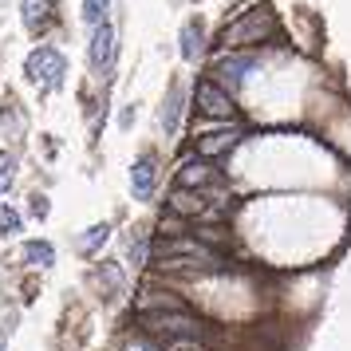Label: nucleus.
<instances>
[{
  "label": "nucleus",
  "instance_id": "obj_19",
  "mask_svg": "<svg viewBox=\"0 0 351 351\" xmlns=\"http://www.w3.org/2000/svg\"><path fill=\"white\" fill-rule=\"evenodd\" d=\"M107 237H111V225H91V233H83V237H80V249H83V253H95Z\"/></svg>",
  "mask_w": 351,
  "mask_h": 351
},
{
  "label": "nucleus",
  "instance_id": "obj_16",
  "mask_svg": "<svg viewBox=\"0 0 351 351\" xmlns=\"http://www.w3.org/2000/svg\"><path fill=\"white\" fill-rule=\"evenodd\" d=\"M111 4L114 0H83V20L87 24H107V12H111Z\"/></svg>",
  "mask_w": 351,
  "mask_h": 351
},
{
  "label": "nucleus",
  "instance_id": "obj_22",
  "mask_svg": "<svg viewBox=\"0 0 351 351\" xmlns=\"http://www.w3.org/2000/svg\"><path fill=\"white\" fill-rule=\"evenodd\" d=\"M127 351H162V348H154V343H146V339H130V343H127Z\"/></svg>",
  "mask_w": 351,
  "mask_h": 351
},
{
  "label": "nucleus",
  "instance_id": "obj_18",
  "mask_svg": "<svg viewBox=\"0 0 351 351\" xmlns=\"http://www.w3.org/2000/svg\"><path fill=\"white\" fill-rule=\"evenodd\" d=\"M162 351H209L206 339H190V335H174V339H158Z\"/></svg>",
  "mask_w": 351,
  "mask_h": 351
},
{
  "label": "nucleus",
  "instance_id": "obj_4",
  "mask_svg": "<svg viewBox=\"0 0 351 351\" xmlns=\"http://www.w3.org/2000/svg\"><path fill=\"white\" fill-rule=\"evenodd\" d=\"M197 111L209 114V119H225V123H233V119H237V103L225 95L213 80H202L197 83Z\"/></svg>",
  "mask_w": 351,
  "mask_h": 351
},
{
  "label": "nucleus",
  "instance_id": "obj_7",
  "mask_svg": "<svg viewBox=\"0 0 351 351\" xmlns=\"http://www.w3.org/2000/svg\"><path fill=\"white\" fill-rule=\"evenodd\" d=\"M237 143H241V130H237V127H225V130H209V134H197L193 150H197L202 158H221L225 150H233Z\"/></svg>",
  "mask_w": 351,
  "mask_h": 351
},
{
  "label": "nucleus",
  "instance_id": "obj_12",
  "mask_svg": "<svg viewBox=\"0 0 351 351\" xmlns=\"http://www.w3.org/2000/svg\"><path fill=\"white\" fill-rule=\"evenodd\" d=\"M206 209V197L193 190H178L174 197H170V213H182V217H193V213H202Z\"/></svg>",
  "mask_w": 351,
  "mask_h": 351
},
{
  "label": "nucleus",
  "instance_id": "obj_9",
  "mask_svg": "<svg viewBox=\"0 0 351 351\" xmlns=\"http://www.w3.org/2000/svg\"><path fill=\"white\" fill-rule=\"evenodd\" d=\"M154 178H158V170H154V154H143V158L130 166V186H134V197H150V190H154Z\"/></svg>",
  "mask_w": 351,
  "mask_h": 351
},
{
  "label": "nucleus",
  "instance_id": "obj_5",
  "mask_svg": "<svg viewBox=\"0 0 351 351\" xmlns=\"http://www.w3.org/2000/svg\"><path fill=\"white\" fill-rule=\"evenodd\" d=\"M150 256H193V261H213L206 241H193V237H154L150 241Z\"/></svg>",
  "mask_w": 351,
  "mask_h": 351
},
{
  "label": "nucleus",
  "instance_id": "obj_13",
  "mask_svg": "<svg viewBox=\"0 0 351 351\" xmlns=\"http://www.w3.org/2000/svg\"><path fill=\"white\" fill-rule=\"evenodd\" d=\"M20 261H28V265H36V269H44V265H51V261H56V249H51L48 241H24Z\"/></svg>",
  "mask_w": 351,
  "mask_h": 351
},
{
  "label": "nucleus",
  "instance_id": "obj_10",
  "mask_svg": "<svg viewBox=\"0 0 351 351\" xmlns=\"http://www.w3.org/2000/svg\"><path fill=\"white\" fill-rule=\"evenodd\" d=\"M182 103H186V95H182V87H170V95H166V107H162V127H166V134H174L178 127H182Z\"/></svg>",
  "mask_w": 351,
  "mask_h": 351
},
{
  "label": "nucleus",
  "instance_id": "obj_23",
  "mask_svg": "<svg viewBox=\"0 0 351 351\" xmlns=\"http://www.w3.org/2000/svg\"><path fill=\"white\" fill-rule=\"evenodd\" d=\"M0 351H4V339H0Z\"/></svg>",
  "mask_w": 351,
  "mask_h": 351
},
{
  "label": "nucleus",
  "instance_id": "obj_11",
  "mask_svg": "<svg viewBox=\"0 0 351 351\" xmlns=\"http://www.w3.org/2000/svg\"><path fill=\"white\" fill-rule=\"evenodd\" d=\"M48 20H51L48 0H24V28H28V32H44Z\"/></svg>",
  "mask_w": 351,
  "mask_h": 351
},
{
  "label": "nucleus",
  "instance_id": "obj_1",
  "mask_svg": "<svg viewBox=\"0 0 351 351\" xmlns=\"http://www.w3.org/2000/svg\"><path fill=\"white\" fill-rule=\"evenodd\" d=\"M276 32V16L269 8H249L241 20H233L229 28L221 32V44L225 48H245V44H261Z\"/></svg>",
  "mask_w": 351,
  "mask_h": 351
},
{
  "label": "nucleus",
  "instance_id": "obj_2",
  "mask_svg": "<svg viewBox=\"0 0 351 351\" xmlns=\"http://www.w3.org/2000/svg\"><path fill=\"white\" fill-rule=\"evenodd\" d=\"M146 332L154 335V339H174V335L206 339L209 324L197 319V316H190V312H154V316H146Z\"/></svg>",
  "mask_w": 351,
  "mask_h": 351
},
{
  "label": "nucleus",
  "instance_id": "obj_3",
  "mask_svg": "<svg viewBox=\"0 0 351 351\" xmlns=\"http://www.w3.org/2000/svg\"><path fill=\"white\" fill-rule=\"evenodd\" d=\"M64 71H67V60L56 48H36L24 60V75L32 83H40V87H60L64 83Z\"/></svg>",
  "mask_w": 351,
  "mask_h": 351
},
{
  "label": "nucleus",
  "instance_id": "obj_21",
  "mask_svg": "<svg viewBox=\"0 0 351 351\" xmlns=\"http://www.w3.org/2000/svg\"><path fill=\"white\" fill-rule=\"evenodd\" d=\"M12 178H16V158L8 150H0V193L12 186Z\"/></svg>",
  "mask_w": 351,
  "mask_h": 351
},
{
  "label": "nucleus",
  "instance_id": "obj_20",
  "mask_svg": "<svg viewBox=\"0 0 351 351\" xmlns=\"http://www.w3.org/2000/svg\"><path fill=\"white\" fill-rule=\"evenodd\" d=\"M24 229V221H20V213L12 206H0V237H12V233H20Z\"/></svg>",
  "mask_w": 351,
  "mask_h": 351
},
{
  "label": "nucleus",
  "instance_id": "obj_14",
  "mask_svg": "<svg viewBox=\"0 0 351 351\" xmlns=\"http://www.w3.org/2000/svg\"><path fill=\"white\" fill-rule=\"evenodd\" d=\"M197 51H202V20H190V24L182 28V56L193 60Z\"/></svg>",
  "mask_w": 351,
  "mask_h": 351
},
{
  "label": "nucleus",
  "instance_id": "obj_15",
  "mask_svg": "<svg viewBox=\"0 0 351 351\" xmlns=\"http://www.w3.org/2000/svg\"><path fill=\"white\" fill-rule=\"evenodd\" d=\"M95 280L103 285V292L111 296V292H119V288H123V269H119V265H99Z\"/></svg>",
  "mask_w": 351,
  "mask_h": 351
},
{
  "label": "nucleus",
  "instance_id": "obj_8",
  "mask_svg": "<svg viewBox=\"0 0 351 351\" xmlns=\"http://www.w3.org/2000/svg\"><path fill=\"white\" fill-rule=\"evenodd\" d=\"M213 182H217V170L209 162L186 158L178 166V190H197V186H213Z\"/></svg>",
  "mask_w": 351,
  "mask_h": 351
},
{
  "label": "nucleus",
  "instance_id": "obj_6",
  "mask_svg": "<svg viewBox=\"0 0 351 351\" xmlns=\"http://www.w3.org/2000/svg\"><path fill=\"white\" fill-rule=\"evenodd\" d=\"M114 48H119V32H114L111 24H99L95 32H91V48H87V60L95 71H107L114 60Z\"/></svg>",
  "mask_w": 351,
  "mask_h": 351
},
{
  "label": "nucleus",
  "instance_id": "obj_17",
  "mask_svg": "<svg viewBox=\"0 0 351 351\" xmlns=\"http://www.w3.org/2000/svg\"><path fill=\"white\" fill-rule=\"evenodd\" d=\"M249 67H253V60H245V56H241V60H221V64H217V71H221L225 80L241 83V80H245V71H249Z\"/></svg>",
  "mask_w": 351,
  "mask_h": 351
}]
</instances>
